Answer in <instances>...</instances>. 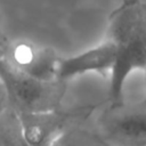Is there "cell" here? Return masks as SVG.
Wrapping results in <instances>:
<instances>
[{
	"mask_svg": "<svg viewBox=\"0 0 146 146\" xmlns=\"http://www.w3.org/2000/svg\"><path fill=\"white\" fill-rule=\"evenodd\" d=\"M105 35L114 49L107 92L108 103L114 106L124 103V87L130 74L146 68V2L122 0L108 16Z\"/></svg>",
	"mask_w": 146,
	"mask_h": 146,
	"instance_id": "1",
	"label": "cell"
},
{
	"mask_svg": "<svg viewBox=\"0 0 146 146\" xmlns=\"http://www.w3.org/2000/svg\"><path fill=\"white\" fill-rule=\"evenodd\" d=\"M0 84L7 106L18 114H36L58 110L65 94V83L33 79L3 60L0 67Z\"/></svg>",
	"mask_w": 146,
	"mask_h": 146,
	"instance_id": "2",
	"label": "cell"
},
{
	"mask_svg": "<svg viewBox=\"0 0 146 146\" xmlns=\"http://www.w3.org/2000/svg\"><path fill=\"white\" fill-rule=\"evenodd\" d=\"M94 125L108 146H146V99L108 105Z\"/></svg>",
	"mask_w": 146,
	"mask_h": 146,
	"instance_id": "3",
	"label": "cell"
},
{
	"mask_svg": "<svg viewBox=\"0 0 146 146\" xmlns=\"http://www.w3.org/2000/svg\"><path fill=\"white\" fill-rule=\"evenodd\" d=\"M97 105H80L75 107H60L58 110L36 113H16L23 135L30 146H51L63 133L72 127L87 122Z\"/></svg>",
	"mask_w": 146,
	"mask_h": 146,
	"instance_id": "4",
	"label": "cell"
},
{
	"mask_svg": "<svg viewBox=\"0 0 146 146\" xmlns=\"http://www.w3.org/2000/svg\"><path fill=\"white\" fill-rule=\"evenodd\" d=\"M60 56L54 49L26 40L8 42L6 62L17 71L40 81L57 80V67Z\"/></svg>",
	"mask_w": 146,
	"mask_h": 146,
	"instance_id": "5",
	"label": "cell"
},
{
	"mask_svg": "<svg viewBox=\"0 0 146 146\" xmlns=\"http://www.w3.org/2000/svg\"><path fill=\"white\" fill-rule=\"evenodd\" d=\"M114 64L113 46L104 40L87 50L68 57H60L57 67V80L67 82L88 73L110 75Z\"/></svg>",
	"mask_w": 146,
	"mask_h": 146,
	"instance_id": "6",
	"label": "cell"
},
{
	"mask_svg": "<svg viewBox=\"0 0 146 146\" xmlns=\"http://www.w3.org/2000/svg\"><path fill=\"white\" fill-rule=\"evenodd\" d=\"M51 146H108L99 136L95 125L87 122L76 124L63 133Z\"/></svg>",
	"mask_w": 146,
	"mask_h": 146,
	"instance_id": "7",
	"label": "cell"
},
{
	"mask_svg": "<svg viewBox=\"0 0 146 146\" xmlns=\"http://www.w3.org/2000/svg\"><path fill=\"white\" fill-rule=\"evenodd\" d=\"M0 146H30L16 113L8 106L0 111Z\"/></svg>",
	"mask_w": 146,
	"mask_h": 146,
	"instance_id": "8",
	"label": "cell"
},
{
	"mask_svg": "<svg viewBox=\"0 0 146 146\" xmlns=\"http://www.w3.org/2000/svg\"><path fill=\"white\" fill-rule=\"evenodd\" d=\"M7 46H8V41L6 40V38L2 35V33L0 32V67L6 58V50H7Z\"/></svg>",
	"mask_w": 146,
	"mask_h": 146,
	"instance_id": "9",
	"label": "cell"
},
{
	"mask_svg": "<svg viewBox=\"0 0 146 146\" xmlns=\"http://www.w3.org/2000/svg\"><path fill=\"white\" fill-rule=\"evenodd\" d=\"M143 72H144V81H145V89H146V68Z\"/></svg>",
	"mask_w": 146,
	"mask_h": 146,
	"instance_id": "10",
	"label": "cell"
}]
</instances>
